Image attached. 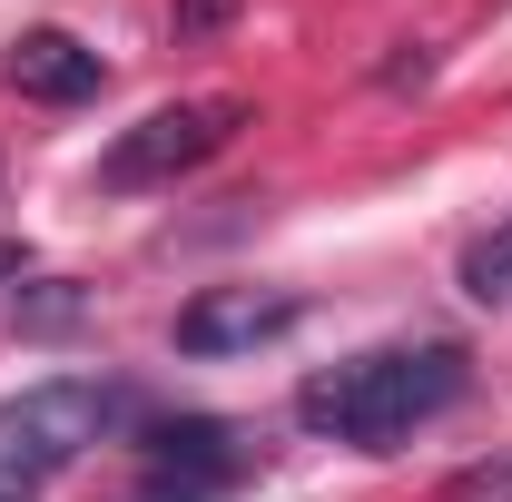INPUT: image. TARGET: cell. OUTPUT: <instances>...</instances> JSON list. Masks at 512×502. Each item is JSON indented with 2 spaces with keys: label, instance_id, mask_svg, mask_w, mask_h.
Instances as JSON below:
<instances>
[{
  "label": "cell",
  "instance_id": "obj_1",
  "mask_svg": "<svg viewBox=\"0 0 512 502\" xmlns=\"http://www.w3.org/2000/svg\"><path fill=\"white\" fill-rule=\"evenodd\" d=\"M463 384H473L463 345H375V355H345L296 384V424L325 443H355V453H394L414 424L453 414Z\"/></svg>",
  "mask_w": 512,
  "mask_h": 502
},
{
  "label": "cell",
  "instance_id": "obj_9",
  "mask_svg": "<svg viewBox=\"0 0 512 502\" xmlns=\"http://www.w3.org/2000/svg\"><path fill=\"white\" fill-rule=\"evenodd\" d=\"M0 276H20V247H0Z\"/></svg>",
  "mask_w": 512,
  "mask_h": 502
},
{
  "label": "cell",
  "instance_id": "obj_3",
  "mask_svg": "<svg viewBox=\"0 0 512 502\" xmlns=\"http://www.w3.org/2000/svg\"><path fill=\"white\" fill-rule=\"evenodd\" d=\"M237 128H247V99H178V109H148L138 128H119V138H109L99 188H109V197L178 188V178H188V168H207Z\"/></svg>",
  "mask_w": 512,
  "mask_h": 502
},
{
  "label": "cell",
  "instance_id": "obj_7",
  "mask_svg": "<svg viewBox=\"0 0 512 502\" xmlns=\"http://www.w3.org/2000/svg\"><path fill=\"white\" fill-rule=\"evenodd\" d=\"M463 296H483V306H512V217H503V227H483V237L463 247Z\"/></svg>",
  "mask_w": 512,
  "mask_h": 502
},
{
  "label": "cell",
  "instance_id": "obj_6",
  "mask_svg": "<svg viewBox=\"0 0 512 502\" xmlns=\"http://www.w3.org/2000/svg\"><path fill=\"white\" fill-rule=\"evenodd\" d=\"M0 69H10V89H20V99H40V109H79V99H99V79H109L99 50H89V40H69V30H20Z\"/></svg>",
  "mask_w": 512,
  "mask_h": 502
},
{
  "label": "cell",
  "instance_id": "obj_5",
  "mask_svg": "<svg viewBox=\"0 0 512 502\" xmlns=\"http://www.w3.org/2000/svg\"><path fill=\"white\" fill-rule=\"evenodd\" d=\"M296 315H306V296H286V286H207L197 306H178V355H197V365L256 355V345L296 335Z\"/></svg>",
  "mask_w": 512,
  "mask_h": 502
},
{
  "label": "cell",
  "instance_id": "obj_10",
  "mask_svg": "<svg viewBox=\"0 0 512 502\" xmlns=\"http://www.w3.org/2000/svg\"><path fill=\"white\" fill-rule=\"evenodd\" d=\"M0 502H10V493H0Z\"/></svg>",
  "mask_w": 512,
  "mask_h": 502
},
{
  "label": "cell",
  "instance_id": "obj_8",
  "mask_svg": "<svg viewBox=\"0 0 512 502\" xmlns=\"http://www.w3.org/2000/svg\"><path fill=\"white\" fill-rule=\"evenodd\" d=\"M237 0H178V40H197V30H217Z\"/></svg>",
  "mask_w": 512,
  "mask_h": 502
},
{
  "label": "cell",
  "instance_id": "obj_2",
  "mask_svg": "<svg viewBox=\"0 0 512 502\" xmlns=\"http://www.w3.org/2000/svg\"><path fill=\"white\" fill-rule=\"evenodd\" d=\"M138 414V394H128L119 375H40L20 384L10 404H0V493L20 483H50V473H69L89 443H109Z\"/></svg>",
  "mask_w": 512,
  "mask_h": 502
},
{
  "label": "cell",
  "instance_id": "obj_4",
  "mask_svg": "<svg viewBox=\"0 0 512 502\" xmlns=\"http://www.w3.org/2000/svg\"><path fill=\"white\" fill-rule=\"evenodd\" d=\"M247 463H256V453L237 443V424L188 414V424H158V434H148V473H138L128 502H217Z\"/></svg>",
  "mask_w": 512,
  "mask_h": 502
}]
</instances>
